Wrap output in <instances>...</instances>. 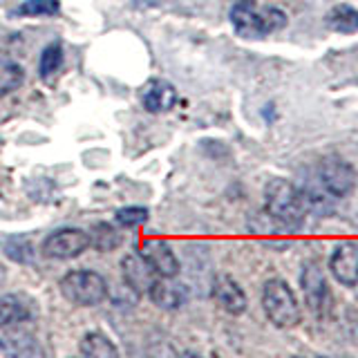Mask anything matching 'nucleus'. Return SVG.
I'll return each mask as SVG.
<instances>
[{"label":"nucleus","mask_w":358,"mask_h":358,"mask_svg":"<svg viewBox=\"0 0 358 358\" xmlns=\"http://www.w3.org/2000/svg\"><path fill=\"white\" fill-rule=\"evenodd\" d=\"M0 350L14 356H29L36 352V336L31 329V320L0 324Z\"/></svg>","instance_id":"obj_7"},{"label":"nucleus","mask_w":358,"mask_h":358,"mask_svg":"<svg viewBox=\"0 0 358 358\" xmlns=\"http://www.w3.org/2000/svg\"><path fill=\"white\" fill-rule=\"evenodd\" d=\"M141 103L152 115H162V112L173 110V106L177 103V90L173 83L164 81V78L148 81L141 87Z\"/></svg>","instance_id":"obj_11"},{"label":"nucleus","mask_w":358,"mask_h":358,"mask_svg":"<svg viewBox=\"0 0 358 358\" xmlns=\"http://www.w3.org/2000/svg\"><path fill=\"white\" fill-rule=\"evenodd\" d=\"M121 273H123V280H126V285L137 296L148 294L150 287L155 285V280L162 278V275H157V271L141 253H130V255L123 257V260H121Z\"/></svg>","instance_id":"obj_8"},{"label":"nucleus","mask_w":358,"mask_h":358,"mask_svg":"<svg viewBox=\"0 0 358 358\" xmlns=\"http://www.w3.org/2000/svg\"><path fill=\"white\" fill-rule=\"evenodd\" d=\"M356 171L350 162H345L343 157H322L318 164V182L324 188V193L331 197H347L356 186Z\"/></svg>","instance_id":"obj_5"},{"label":"nucleus","mask_w":358,"mask_h":358,"mask_svg":"<svg viewBox=\"0 0 358 358\" xmlns=\"http://www.w3.org/2000/svg\"><path fill=\"white\" fill-rule=\"evenodd\" d=\"M61 294L81 307H94L101 305L108 296V282L106 278L96 271H70L61 278Z\"/></svg>","instance_id":"obj_4"},{"label":"nucleus","mask_w":358,"mask_h":358,"mask_svg":"<svg viewBox=\"0 0 358 358\" xmlns=\"http://www.w3.org/2000/svg\"><path fill=\"white\" fill-rule=\"evenodd\" d=\"M115 220L119 227H126V229H132V227H141V224L148 222V208L143 206H123L115 213Z\"/></svg>","instance_id":"obj_22"},{"label":"nucleus","mask_w":358,"mask_h":358,"mask_svg":"<svg viewBox=\"0 0 358 358\" xmlns=\"http://www.w3.org/2000/svg\"><path fill=\"white\" fill-rule=\"evenodd\" d=\"M87 235H90V246H94V249L101 253L115 251L121 244V233L112 227V224H106V222L94 224L92 231H90Z\"/></svg>","instance_id":"obj_18"},{"label":"nucleus","mask_w":358,"mask_h":358,"mask_svg":"<svg viewBox=\"0 0 358 358\" xmlns=\"http://www.w3.org/2000/svg\"><path fill=\"white\" fill-rule=\"evenodd\" d=\"M63 65V45L61 43H52L43 50L41 54V76H52L61 70Z\"/></svg>","instance_id":"obj_21"},{"label":"nucleus","mask_w":358,"mask_h":358,"mask_svg":"<svg viewBox=\"0 0 358 358\" xmlns=\"http://www.w3.org/2000/svg\"><path fill=\"white\" fill-rule=\"evenodd\" d=\"M25 81V70L14 61H0V96L16 92Z\"/></svg>","instance_id":"obj_19"},{"label":"nucleus","mask_w":358,"mask_h":358,"mask_svg":"<svg viewBox=\"0 0 358 358\" xmlns=\"http://www.w3.org/2000/svg\"><path fill=\"white\" fill-rule=\"evenodd\" d=\"M90 249V235L81 229H61L48 235L43 242V253L54 260H72Z\"/></svg>","instance_id":"obj_6"},{"label":"nucleus","mask_w":358,"mask_h":358,"mask_svg":"<svg viewBox=\"0 0 358 358\" xmlns=\"http://www.w3.org/2000/svg\"><path fill=\"white\" fill-rule=\"evenodd\" d=\"M31 305L29 300L22 296H3L0 298V324H9V322H18V320H31Z\"/></svg>","instance_id":"obj_16"},{"label":"nucleus","mask_w":358,"mask_h":358,"mask_svg":"<svg viewBox=\"0 0 358 358\" xmlns=\"http://www.w3.org/2000/svg\"><path fill=\"white\" fill-rule=\"evenodd\" d=\"M300 285L302 291H305L307 307L313 313H320V309L324 307V298H327V280H324L322 268L316 262L305 264L300 275Z\"/></svg>","instance_id":"obj_13"},{"label":"nucleus","mask_w":358,"mask_h":358,"mask_svg":"<svg viewBox=\"0 0 358 358\" xmlns=\"http://www.w3.org/2000/svg\"><path fill=\"white\" fill-rule=\"evenodd\" d=\"M213 298L217 300V305L224 311L233 313V316H240L246 311V294L231 275H217L213 280Z\"/></svg>","instance_id":"obj_12"},{"label":"nucleus","mask_w":358,"mask_h":358,"mask_svg":"<svg viewBox=\"0 0 358 358\" xmlns=\"http://www.w3.org/2000/svg\"><path fill=\"white\" fill-rule=\"evenodd\" d=\"M61 11L59 0H25L16 14L20 16H56Z\"/></svg>","instance_id":"obj_20"},{"label":"nucleus","mask_w":358,"mask_h":358,"mask_svg":"<svg viewBox=\"0 0 358 358\" xmlns=\"http://www.w3.org/2000/svg\"><path fill=\"white\" fill-rule=\"evenodd\" d=\"M268 217L285 229H298L307 215V199L287 179H271L264 188Z\"/></svg>","instance_id":"obj_1"},{"label":"nucleus","mask_w":358,"mask_h":358,"mask_svg":"<svg viewBox=\"0 0 358 358\" xmlns=\"http://www.w3.org/2000/svg\"><path fill=\"white\" fill-rule=\"evenodd\" d=\"M329 271L345 287L358 285V244L341 242L329 257Z\"/></svg>","instance_id":"obj_9"},{"label":"nucleus","mask_w":358,"mask_h":358,"mask_svg":"<svg viewBox=\"0 0 358 358\" xmlns=\"http://www.w3.org/2000/svg\"><path fill=\"white\" fill-rule=\"evenodd\" d=\"M83 356H92V358H112V356H119V350L115 347L106 334L101 331H90L83 336L81 345H78Z\"/></svg>","instance_id":"obj_17"},{"label":"nucleus","mask_w":358,"mask_h":358,"mask_svg":"<svg viewBox=\"0 0 358 358\" xmlns=\"http://www.w3.org/2000/svg\"><path fill=\"white\" fill-rule=\"evenodd\" d=\"M159 0H134V5L137 7H155Z\"/></svg>","instance_id":"obj_23"},{"label":"nucleus","mask_w":358,"mask_h":358,"mask_svg":"<svg viewBox=\"0 0 358 358\" xmlns=\"http://www.w3.org/2000/svg\"><path fill=\"white\" fill-rule=\"evenodd\" d=\"M139 253L150 262V266L162 278H177L179 273V260L173 249L159 238H148L139 244Z\"/></svg>","instance_id":"obj_10"},{"label":"nucleus","mask_w":358,"mask_h":358,"mask_svg":"<svg viewBox=\"0 0 358 358\" xmlns=\"http://www.w3.org/2000/svg\"><path fill=\"white\" fill-rule=\"evenodd\" d=\"M233 29L242 38H264L287 25V14L278 7H257L255 0H238L231 9Z\"/></svg>","instance_id":"obj_2"},{"label":"nucleus","mask_w":358,"mask_h":358,"mask_svg":"<svg viewBox=\"0 0 358 358\" xmlns=\"http://www.w3.org/2000/svg\"><path fill=\"white\" fill-rule=\"evenodd\" d=\"M324 25L336 34H354L358 31V9L352 5H334L327 14H324Z\"/></svg>","instance_id":"obj_15"},{"label":"nucleus","mask_w":358,"mask_h":358,"mask_svg":"<svg viewBox=\"0 0 358 358\" xmlns=\"http://www.w3.org/2000/svg\"><path fill=\"white\" fill-rule=\"evenodd\" d=\"M262 307L266 318L271 320L275 327L280 329H289V327H296L300 322V305H298V298L294 294L285 280L273 278L268 280L262 289Z\"/></svg>","instance_id":"obj_3"},{"label":"nucleus","mask_w":358,"mask_h":358,"mask_svg":"<svg viewBox=\"0 0 358 358\" xmlns=\"http://www.w3.org/2000/svg\"><path fill=\"white\" fill-rule=\"evenodd\" d=\"M148 296L157 307L166 311L179 309L188 298L186 287L182 282H175L173 278H157L155 285L148 291Z\"/></svg>","instance_id":"obj_14"}]
</instances>
